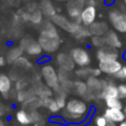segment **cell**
Here are the masks:
<instances>
[{
    "instance_id": "cell-1",
    "label": "cell",
    "mask_w": 126,
    "mask_h": 126,
    "mask_svg": "<svg viewBox=\"0 0 126 126\" xmlns=\"http://www.w3.org/2000/svg\"><path fill=\"white\" fill-rule=\"evenodd\" d=\"M38 42L42 50L47 53H52L59 50L61 46V38L58 32L57 26L52 21H44L41 26V31Z\"/></svg>"
},
{
    "instance_id": "cell-2",
    "label": "cell",
    "mask_w": 126,
    "mask_h": 126,
    "mask_svg": "<svg viewBox=\"0 0 126 126\" xmlns=\"http://www.w3.org/2000/svg\"><path fill=\"white\" fill-rule=\"evenodd\" d=\"M89 105L80 98H70L62 112V116L71 123L84 121L89 113Z\"/></svg>"
},
{
    "instance_id": "cell-3",
    "label": "cell",
    "mask_w": 126,
    "mask_h": 126,
    "mask_svg": "<svg viewBox=\"0 0 126 126\" xmlns=\"http://www.w3.org/2000/svg\"><path fill=\"white\" fill-rule=\"evenodd\" d=\"M41 76L43 79L44 83L48 85L50 89L53 91L60 87V80H59V73L55 70V67L52 64H47L42 65L41 67Z\"/></svg>"
},
{
    "instance_id": "cell-4",
    "label": "cell",
    "mask_w": 126,
    "mask_h": 126,
    "mask_svg": "<svg viewBox=\"0 0 126 126\" xmlns=\"http://www.w3.org/2000/svg\"><path fill=\"white\" fill-rule=\"evenodd\" d=\"M51 21H52L57 27H59L60 29L71 33V34H74L81 26L80 23H76V22H74L73 20L69 19V18H66L65 16L60 15V13H57V15L51 19Z\"/></svg>"
},
{
    "instance_id": "cell-5",
    "label": "cell",
    "mask_w": 126,
    "mask_h": 126,
    "mask_svg": "<svg viewBox=\"0 0 126 126\" xmlns=\"http://www.w3.org/2000/svg\"><path fill=\"white\" fill-rule=\"evenodd\" d=\"M86 7V0H71L66 4V11L70 19L76 23H81V13Z\"/></svg>"
},
{
    "instance_id": "cell-6",
    "label": "cell",
    "mask_w": 126,
    "mask_h": 126,
    "mask_svg": "<svg viewBox=\"0 0 126 126\" xmlns=\"http://www.w3.org/2000/svg\"><path fill=\"white\" fill-rule=\"evenodd\" d=\"M109 19L116 31L121 33H126V12L118 9H113L109 13Z\"/></svg>"
},
{
    "instance_id": "cell-7",
    "label": "cell",
    "mask_w": 126,
    "mask_h": 126,
    "mask_svg": "<svg viewBox=\"0 0 126 126\" xmlns=\"http://www.w3.org/2000/svg\"><path fill=\"white\" fill-rule=\"evenodd\" d=\"M105 84V80H100L98 78L91 76L86 80V85L89 89V95L86 100H93V98H100V95L103 91Z\"/></svg>"
},
{
    "instance_id": "cell-8",
    "label": "cell",
    "mask_w": 126,
    "mask_h": 126,
    "mask_svg": "<svg viewBox=\"0 0 126 126\" xmlns=\"http://www.w3.org/2000/svg\"><path fill=\"white\" fill-rule=\"evenodd\" d=\"M20 47L22 50L26 51L27 54L31 55V57H38L42 53V48L38 41L32 39L31 37H24L20 41Z\"/></svg>"
},
{
    "instance_id": "cell-9",
    "label": "cell",
    "mask_w": 126,
    "mask_h": 126,
    "mask_svg": "<svg viewBox=\"0 0 126 126\" xmlns=\"http://www.w3.org/2000/svg\"><path fill=\"white\" fill-rule=\"evenodd\" d=\"M70 54H71L75 65H78L80 67H86L91 63V55L85 49L74 48L71 50Z\"/></svg>"
},
{
    "instance_id": "cell-10",
    "label": "cell",
    "mask_w": 126,
    "mask_h": 126,
    "mask_svg": "<svg viewBox=\"0 0 126 126\" xmlns=\"http://www.w3.org/2000/svg\"><path fill=\"white\" fill-rule=\"evenodd\" d=\"M98 69L102 71V73L114 76L123 69V65L118 60H110L98 62Z\"/></svg>"
},
{
    "instance_id": "cell-11",
    "label": "cell",
    "mask_w": 126,
    "mask_h": 126,
    "mask_svg": "<svg viewBox=\"0 0 126 126\" xmlns=\"http://www.w3.org/2000/svg\"><path fill=\"white\" fill-rule=\"evenodd\" d=\"M96 58L98 62L102 61H110V60H118V52L117 49L111 48V47H103L100 48L96 52Z\"/></svg>"
},
{
    "instance_id": "cell-12",
    "label": "cell",
    "mask_w": 126,
    "mask_h": 126,
    "mask_svg": "<svg viewBox=\"0 0 126 126\" xmlns=\"http://www.w3.org/2000/svg\"><path fill=\"white\" fill-rule=\"evenodd\" d=\"M96 15L97 12L95 6H86L81 13V23L85 27H90L95 22Z\"/></svg>"
},
{
    "instance_id": "cell-13",
    "label": "cell",
    "mask_w": 126,
    "mask_h": 126,
    "mask_svg": "<svg viewBox=\"0 0 126 126\" xmlns=\"http://www.w3.org/2000/svg\"><path fill=\"white\" fill-rule=\"evenodd\" d=\"M57 63L60 69L66 70V71H70V72H72L74 70V67H75V63H74L70 53L60 52L57 55Z\"/></svg>"
},
{
    "instance_id": "cell-14",
    "label": "cell",
    "mask_w": 126,
    "mask_h": 126,
    "mask_svg": "<svg viewBox=\"0 0 126 126\" xmlns=\"http://www.w3.org/2000/svg\"><path fill=\"white\" fill-rule=\"evenodd\" d=\"M118 97V90H117V85L114 84L113 82L110 81H105L104 87L103 91L100 95V100H111V98H117ZM120 98V97H118Z\"/></svg>"
},
{
    "instance_id": "cell-15",
    "label": "cell",
    "mask_w": 126,
    "mask_h": 126,
    "mask_svg": "<svg viewBox=\"0 0 126 126\" xmlns=\"http://www.w3.org/2000/svg\"><path fill=\"white\" fill-rule=\"evenodd\" d=\"M103 115L107 118V121L110 122L116 123V124H120V123L124 122L126 120V116L124 114V111L123 110H118V109H105Z\"/></svg>"
},
{
    "instance_id": "cell-16",
    "label": "cell",
    "mask_w": 126,
    "mask_h": 126,
    "mask_svg": "<svg viewBox=\"0 0 126 126\" xmlns=\"http://www.w3.org/2000/svg\"><path fill=\"white\" fill-rule=\"evenodd\" d=\"M39 9H40V11L43 13L44 17L49 18V19H52V18L57 15L55 7L51 0H41L39 3Z\"/></svg>"
},
{
    "instance_id": "cell-17",
    "label": "cell",
    "mask_w": 126,
    "mask_h": 126,
    "mask_svg": "<svg viewBox=\"0 0 126 126\" xmlns=\"http://www.w3.org/2000/svg\"><path fill=\"white\" fill-rule=\"evenodd\" d=\"M104 40H105V46L111 47L114 49H120L122 47V41H121L120 37L117 33L114 32L112 30H109L104 34Z\"/></svg>"
},
{
    "instance_id": "cell-18",
    "label": "cell",
    "mask_w": 126,
    "mask_h": 126,
    "mask_svg": "<svg viewBox=\"0 0 126 126\" xmlns=\"http://www.w3.org/2000/svg\"><path fill=\"white\" fill-rule=\"evenodd\" d=\"M89 30L91 32V35H98V37H103L105 33L109 31V27L105 22L102 21H95L93 24L89 27Z\"/></svg>"
},
{
    "instance_id": "cell-19",
    "label": "cell",
    "mask_w": 126,
    "mask_h": 126,
    "mask_svg": "<svg viewBox=\"0 0 126 126\" xmlns=\"http://www.w3.org/2000/svg\"><path fill=\"white\" fill-rule=\"evenodd\" d=\"M42 100V107L47 109L51 114H57L61 111L58 102L55 101L54 97H46V98H41Z\"/></svg>"
},
{
    "instance_id": "cell-20",
    "label": "cell",
    "mask_w": 126,
    "mask_h": 126,
    "mask_svg": "<svg viewBox=\"0 0 126 126\" xmlns=\"http://www.w3.org/2000/svg\"><path fill=\"white\" fill-rule=\"evenodd\" d=\"M33 89H34L35 95L39 96L40 98H46V97H51V96H52L53 90L50 89L46 83L43 84L42 82H38V84L35 85Z\"/></svg>"
},
{
    "instance_id": "cell-21",
    "label": "cell",
    "mask_w": 126,
    "mask_h": 126,
    "mask_svg": "<svg viewBox=\"0 0 126 126\" xmlns=\"http://www.w3.org/2000/svg\"><path fill=\"white\" fill-rule=\"evenodd\" d=\"M73 92L81 97L86 98L89 95V89H87L86 82H84L83 80L73 81Z\"/></svg>"
},
{
    "instance_id": "cell-22",
    "label": "cell",
    "mask_w": 126,
    "mask_h": 126,
    "mask_svg": "<svg viewBox=\"0 0 126 126\" xmlns=\"http://www.w3.org/2000/svg\"><path fill=\"white\" fill-rule=\"evenodd\" d=\"M16 120L22 126H28L32 124V118H31V114L30 112H28L27 110L22 109L16 113Z\"/></svg>"
},
{
    "instance_id": "cell-23",
    "label": "cell",
    "mask_w": 126,
    "mask_h": 126,
    "mask_svg": "<svg viewBox=\"0 0 126 126\" xmlns=\"http://www.w3.org/2000/svg\"><path fill=\"white\" fill-rule=\"evenodd\" d=\"M11 86H12V81L10 76L7 74H0V93L7 96V94L10 92Z\"/></svg>"
},
{
    "instance_id": "cell-24",
    "label": "cell",
    "mask_w": 126,
    "mask_h": 126,
    "mask_svg": "<svg viewBox=\"0 0 126 126\" xmlns=\"http://www.w3.org/2000/svg\"><path fill=\"white\" fill-rule=\"evenodd\" d=\"M22 53H23V50H22L21 47H12V48L9 50L8 54H7V62L8 63H15L18 59L22 57Z\"/></svg>"
},
{
    "instance_id": "cell-25",
    "label": "cell",
    "mask_w": 126,
    "mask_h": 126,
    "mask_svg": "<svg viewBox=\"0 0 126 126\" xmlns=\"http://www.w3.org/2000/svg\"><path fill=\"white\" fill-rule=\"evenodd\" d=\"M74 74L76 75V78L79 80H87L89 78L93 76V69L86 66V67H80L79 70H76L74 72Z\"/></svg>"
},
{
    "instance_id": "cell-26",
    "label": "cell",
    "mask_w": 126,
    "mask_h": 126,
    "mask_svg": "<svg viewBox=\"0 0 126 126\" xmlns=\"http://www.w3.org/2000/svg\"><path fill=\"white\" fill-rule=\"evenodd\" d=\"M73 35L78 40H83V39H85V38L91 37V32H90V30H89V27H85V26L81 24L80 28L78 29V31H76Z\"/></svg>"
},
{
    "instance_id": "cell-27",
    "label": "cell",
    "mask_w": 126,
    "mask_h": 126,
    "mask_svg": "<svg viewBox=\"0 0 126 126\" xmlns=\"http://www.w3.org/2000/svg\"><path fill=\"white\" fill-rule=\"evenodd\" d=\"M30 22L37 26L43 23V13L40 11V9H37L35 11L30 13Z\"/></svg>"
},
{
    "instance_id": "cell-28",
    "label": "cell",
    "mask_w": 126,
    "mask_h": 126,
    "mask_svg": "<svg viewBox=\"0 0 126 126\" xmlns=\"http://www.w3.org/2000/svg\"><path fill=\"white\" fill-rule=\"evenodd\" d=\"M105 105L107 109H118V110H123L124 105L122 103L121 98H111V100H106L105 101Z\"/></svg>"
},
{
    "instance_id": "cell-29",
    "label": "cell",
    "mask_w": 126,
    "mask_h": 126,
    "mask_svg": "<svg viewBox=\"0 0 126 126\" xmlns=\"http://www.w3.org/2000/svg\"><path fill=\"white\" fill-rule=\"evenodd\" d=\"M58 73H59L60 84L65 83V82H69V81H72L71 72H70V71H66V70H63V69H59Z\"/></svg>"
},
{
    "instance_id": "cell-30",
    "label": "cell",
    "mask_w": 126,
    "mask_h": 126,
    "mask_svg": "<svg viewBox=\"0 0 126 126\" xmlns=\"http://www.w3.org/2000/svg\"><path fill=\"white\" fill-rule=\"evenodd\" d=\"M15 65L18 66V67H21V69H23V70L30 69V67L32 66V64L30 63V61H29L27 58H23V57H21L20 59H18L17 61L15 62Z\"/></svg>"
},
{
    "instance_id": "cell-31",
    "label": "cell",
    "mask_w": 126,
    "mask_h": 126,
    "mask_svg": "<svg viewBox=\"0 0 126 126\" xmlns=\"http://www.w3.org/2000/svg\"><path fill=\"white\" fill-rule=\"evenodd\" d=\"M92 46L95 48H103L105 47V40H104V35L103 37H98V35H93L92 37Z\"/></svg>"
},
{
    "instance_id": "cell-32",
    "label": "cell",
    "mask_w": 126,
    "mask_h": 126,
    "mask_svg": "<svg viewBox=\"0 0 126 126\" xmlns=\"http://www.w3.org/2000/svg\"><path fill=\"white\" fill-rule=\"evenodd\" d=\"M93 122L95 126H106L109 121H107V118L104 115H95Z\"/></svg>"
},
{
    "instance_id": "cell-33",
    "label": "cell",
    "mask_w": 126,
    "mask_h": 126,
    "mask_svg": "<svg viewBox=\"0 0 126 126\" xmlns=\"http://www.w3.org/2000/svg\"><path fill=\"white\" fill-rule=\"evenodd\" d=\"M118 97L121 100H126V83H121L117 85Z\"/></svg>"
},
{
    "instance_id": "cell-34",
    "label": "cell",
    "mask_w": 126,
    "mask_h": 126,
    "mask_svg": "<svg viewBox=\"0 0 126 126\" xmlns=\"http://www.w3.org/2000/svg\"><path fill=\"white\" fill-rule=\"evenodd\" d=\"M115 79H118V80H126V65L123 66V69L118 72L116 75H114Z\"/></svg>"
},
{
    "instance_id": "cell-35",
    "label": "cell",
    "mask_w": 126,
    "mask_h": 126,
    "mask_svg": "<svg viewBox=\"0 0 126 126\" xmlns=\"http://www.w3.org/2000/svg\"><path fill=\"white\" fill-rule=\"evenodd\" d=\"M101 73H102V71H101L100 69H93V76H95V78H98V76L101 75Z\"/></svg>"
},
{
    "instance_id": "cell-36",
    "label": "cell",
    "mask_w": 126,
    "mask_h": 126,
    "mask_svg": "<svg viewBox=\"0 0 126 126\" xmlns=\"http://www.w3.org/2000/svg\"><path fill=\"white\" fill-rule=\"evenodd\" d=\"M6 62H7V59H6V58L0 57V66H3V65L6 64Z\"/></svg>"
},
{
    "instance_id": "cell-37",
    "label": "cell",
    "mask_w": 126,
    "mask_h": 126,
    "mask_svg": "<svg viewBox=\"0 0 126 126\" xmlns=\"http://www.w3.org/2000/svg\"><path fill=\"white\" fill-rule=\"evenodd\" d=\"M106 126H117L116 125V123H113V122H107V124H106Z\"/></svg>"
},
{
    "instance_id": "cell-38",
    "label": "cell",
    "mask_w": 126,
    "mask_h": 126,
    "mask_svg": "<svg viewBox=\"0 0 126 126\" xmlns=\"http://www.w3.org/2000/svg\"><path fill=\"white\" fill-rule=\"evenodd\" d=\"M118 126H126V120L124 121V122H122V123H120V125Z\"/></svg>"
},
{
    "instance_id": "cell-39",
    "label": "cell",
    "mask_w": 126,
    "mask_h": 126,
    "mask_svg": "<svg viewBox=\"0 0 126 126\" xmlns=\"http://www.w3.org/2000/svg\"><path fill=\"white\" fill-rule=\"evenodd\" d=\"M123 111H124V114H125V116H126V103L124 104V107H123Z\"/></svg>"
},
{
    "instance_id": "cell-40",
    "label": "cell",
    "mask_w": 126,
    "mask_h": 126,
    "mask_svg": "<svg viewBox=\"0 0 126 126\" xmlns=\"http://www.w3.org/2000/svg\"><path fill=\"white\" fill-rule=\"evenodd\" d=\"M54 1H61V2H69V1H71V0H54Z\"/></svg>"
},
{
    "instance_id": "cell-41",
    "label": "cell",
    "mask_w": 126,
    "mask_h": 126,
    "mask_svg": "<svg viewBox=\"0 0 126 126\" xmlns=\"http://www.w3.org/2000/svg\"><path fill=\"white\" fill-rule=\"evenodd\" d=\"M0 126H4V124H3V122H2L1 120H0Z\"/></svg>"
},
{
    "instance_id": "cell-42",
    "label": "cell",
    "mask_w": 126,
    "mask_h": 126,
    "mask_svg": "<svg viewBox=\"0 0 126 126\" xmlns=\"http://www.w3.org/2000/svg\"><path fill=\"white\" fill-rule=\"evenodd\" d=\"M50 126H62V125H60V124H52V125H50Z\"/></svg>"
},
{
    "instance_id": "cell-43",
    "label": "cell",
    "mask_w": 126,
    "mask_h": 126,
    "mask_svg": "<svg viewBox=\"0 0 126 126\" xmlns=\"http://www.w3.org/2000/svg\"><path fill=\"white\" fill-rule=\"evenodd\" d=\"M124 2H125V4H126V0H124Z\"/></svg>"
},
{
    "instance_id": "cell-44",
    "label": "cell",
    "mask_w": 126,
    "mask_h": 126,
    "mask_svg": "<svg viewBox=\"0 0 126 126\" xmlns=\"http://www.w3.org/2000/svg\"><path fill=\"white\" fill-rule=\"evenodd\" d=\"M91 126H95V125H91Z\"/></svg>"
}]
</instances>
